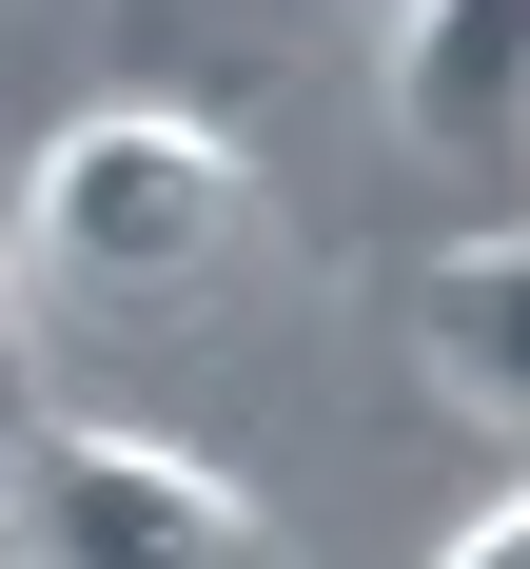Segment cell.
Returning <instances> with one entry per match:
<instances>
[{
	"mask_svg": "<svg viewBox=\"0 0 530 569\" xmlns=\"http://www.w3.org/2000/svg\"><path fill=\"white\" fill-rule=\"evenodd\" d=\"M256 236V158H236L217 118H177V99H99V118H59L40 177H20V295H79V315H158V295H197Z\"/></svg>",
	"mask_w": 530,
	"mask_h": 569,
	"instance_id": "6da1fadb",
	"label": "cell"
},
{
	"mask_svg": "<svg viewBox=\"0 0 530 569\" xmlns=\"http://www.w3.org/2000/svg\"><path fill=\"white\" fill-rule=\"evenodd\" d=\"M0 569H294L276 511L197 471L177 432H79V412H20L0 432Z\"/></svg>",
	"mask_w": 530,
	"mask_h": 569,
	"instance_id": "7a4b0ae2",
	"label": "cell"
},
{
	"mask_svg": "<svg viewBox=\"0 0 530 569\" xmlns=\"http://www.w3.org/2000/svg\"><path fill=\"white\" fill-rule=\"evenodd\" d=\"M393 138L511 197L530 158V0H393Z\"/></svg>",
	"mask_w": 530,
	"mask_h": 569,
	"instance_id": "3957f363",
	"label": "cell"
},
{
	"mask_svg": "<svg viewBox=\"0 0 530 569\" xmlns=\"http://www.w3.org/2000/svg\"><path fill=\"white\" fill-rule=\"evenodd\" d=\"M511 315H530V256H511V217H471L432 276H412V353H432V393L471 412V432H511L530 412V353H511Z\"/></svg>",
	"mask_w": 530,
	"mask_h": 569,
	"instance_id": "277c9868",
	"label": "cell"
},
{
	"mask_svg": "<svg viewBox=\"0 0 530 569\" xmlns=\"http://www.w3.org/2000/svg\"><path fill=\"white\" fill-rule=\"evenodd\" d=\"M20 353H40V315H20V256H0V432H20Z\"/></svg>",
	"mask_w": 530,
	"mask_h": 569,
	"instance_id": "5b68a950",
	"label": "cell"
},
{
	"mask_svg": "<svg viewBox=\"0 0 530 569\" xmlns=\"http://www.w3.org/2000/svg\"><path fill=\"white\" fill-rule=\"evenodd\" d=\"M452 569H530V511H471V530H452Z\"/></svg>",
	"mask_w": 530,
	"mask_h": 569,
	"instance_id": "8992f818",
	"label": "cell"
}]
</instances>
